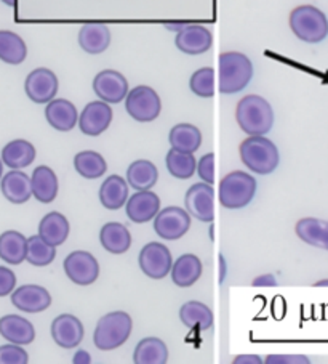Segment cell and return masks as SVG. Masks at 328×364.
Here are the masks:
<instances>
[{"mask_svg":"<svg viewBox=\"0 0 328 364\" xmlns=\"http://www.w3.org/2000/svg\"><path fill=\"white\" fill-rule=\"evenodd\" d=\"M157 180H159V171L151 161L138 159L131 162L127 168L129 185L136 191L153 190Z\"/></svg>","mask_w":328,"mask_h":364,"instance_id":"31","label":"cell"},{"mask_svg":"<svg viewBox=\"0 0 328 364\" xmlns=\"http://www.w3.org/2000/svg\"><path fill=\"white\" fill-rule=\"evenodd\" d=\"M39 236L50 246L58 247L69 236V222L60 212H50L39 223Z\"/></svg>","mask_w":328,"mask_h":364,"instance_id":"28","label":"cell"},{"mask_svg":"<svg viewBox=\"0 0 328 364\" xmlns=\"http://www.w3.org/2000/svg\"><path fill=\"white\" fill-rule=\"evenodd\" d=\"M266 364H309V358L301 355H270L264 360Z\"/></svg>","mask_w":328,"mask_h":364,"instance_id":"43","label":"cell"},{"mask_svg":"<svg viewBox=\"0 0 328 364\" xmlns=\"http://www.w3.org/2000/svg\"><path fill=\"white\" fill-rule=\"evenodd\" d=\"M92 361V358H90V355L87 353V351H84V350H79L77 351V355L74 356V360H72V363L74 364H79V363H85V364H88Z\"/></svg>","mask_w":328,"mask_h":364,"instance_id":"46","label":"cell"},{"mask_svg":"<svg viewBox=\"0 0 328 364\" xmlns=\"http://www.w3.org/2000/svg\"><path fill=\"white\" fill-rule=\"evenodd\" d=\"M28 255V237L20 231H5L0 235V259L9 265H20Z\"/></svg>","mask_w":328,"mask_h":364,"instance_id":"27","label":"cell"},{"mask_svg":"<svg viewBox=\"0 0 328 364\" xmlns=\"http://www.w3.org/2000/svg\"><path fill=\"white\" fill-rule=\"evenodd\" d=\"M261 364L263 360L260 356L256 355H242V356H237L234 360V364Z\"/></svg>","mask_w":328,"mask_h":364,"instance_id":"45","label":"cell"},{"mask_svg":"<svg viewBox=\"0 0 328 364\" xmlns=\"http://www.w3.org/2000/svg\"><path fill=\"white\" fill-rule=\"evenodd\" d=\"M16 276L7 267H0V297L9 296L15 291Z\"/></svg>","mask_w":328,"mask_h":364,"instance_id":"42","label":"cell"},{"mask_svg":"<svg viewBox=\"0 0 328 364\" xmlns=\"http://www.w3.org/2000/svg\"><path fill=\"white\" fill-rule=\"evenodd\" d=\"M236 119L247 135H266L274 125L273 106L260 95H247L237 103Z\"/></svg>","mask_w":328,"mask_h":364,"instance_id":"1","label":"cell"},{"mask_svg":"<svg viewBox=\"0 0 328 364\" xmlns=\"http://www.w3.org/2000/svg\"><path fill=\"white\" fill-rule=\"evenodd\" d=\"M4 161L2 159H0V180H2V177H4Z\"/></svg>","mask_w":328,"mask_h":364,"instance_id":"50","label":"cell"},{"mask_svg":"<svg viewBox=\"0 0 328 364\" xmlns=\"http://www.w3.org/2000/svg\"><path fill=\"white\" fill-rule=\"evenodd\" d=\"M2 2L5 5H9V7H15V5H16V0H2Z\"/></svg>","mask_w":328,"mask_h":364,"instance_id":"49","label":"cell"},{"mask_svg":"<svg viewBox=\"0 0 328 364\" xmlns=\"http://www.w3.org/2000/svg\"><path fill=\"white\" fill-rule=\"evenodd\" d=\"M99 242L109 254H125L131 246V235L125 225L119 222L106 223L99 231Z\"/></svg>","mask_w":328,"mask_h":364,"instance_id":"23","label":"cell"},{"mask_svg":"<svg viewBox=\"0 0 328 364\" xmlns=\"http://www.w3.org/2000/svg\"><path fill=\"white\" fill-rule=\"evenodd\" d=\"M213 36L210 29L202 24H186L178 31L175 39V46L180 52L186 55H202L212 48Z\"/></svg>","mask_w":328,"mask_h":364,"instance_id":"15","label":"cell"},{"mask_svg":"<svg viewBox=\"0 0 328 364\" xmlns=\"http://www.w3.org/2000/svg\"><path fill=\"white\" fill-rule=\"evenodd\" d=\"M202 269L204 267L197 255L185 254L173 263L172 279L178 287H191L200 279Z\"/></svg>","mask_w":328,"mask_h":364,"instance_id":"29","label":"cell"},{"mask_svg":"<svg viewBox=\"0 0 328 364\" xmlns=\"http://www.w3.org/2000/svg\"><path fill=\"white\" fill-rule=\"evenodd\" d=\"M56 247L50 246L39 235L31 236L28 240V255L26 260L33 267H47L55 260Z\"/></svg>","mask_w":328,"mask_h":364,"instance_id":"38","label":"cell"},{"mask_svg":"<svg viewBox=\"0 0 328 364\" xmlns=\"http://www.w3.org/2000/svg\"><path fill=\"white\" fill-rule=\"evenodd\" d=\"M52 337L61 348H75L84 338V324L74 315H60L52 323Z\"/></svg>","mask_w":328,"mask_h":364,"instance_id":"17","label":"cell"},{"mask_svg":"<svg viewBox=\"0 0 328 364\" xmlns=\"http://www.w3.org/2000/svg\"><path fill=\"white\" fill-rule=\"evenodd\" d=\"M112 122V109L109 103L92 102L88 103L79 117V127L82 134L88 136H98L109 129Z\"/></svg>","mask_w":328,"mask_h":364,"instance_id":"14","label":"cell"},{"mask_svg":"<svg viewBox=\"0 0 328 364\" xmlns=\"http://www.w3.org/2000/svg\"><path fill=\"white\" fill-rule=\"evenodd\" d=\"M251 284L256 286V287H274L277 286V279L274 274H263V276H258V278L251 282Z\"/></svg>","mask_w":328,"mask_h":364,"instance_id":"44","label":"cell"},{"mask_svg":"<svg viewBox=\"0 0 328 364\" xmlns=\"http://www.w3.org/2000/svg\"><path fill=\"white\" fill-rule=\"evenodd\" d=\"M253 77V65L247 55L241 52H224L219 55V92L234 95L242 92Z\"/></svg>","mask_w":328,"mask_h":364,"instance_id":"3","label":"cell"},{"mask_svg":"<svg viewBox=\"0 0 328 364\" xmlns=\"http://www.w3.org/2000/svg\"><path fill=\"white\" fill-rule=\"evenodd\" d=\"M35 159V148L34 144L23 140V138H18L7 143L2 149V161L5 166L10 168H24L31 166Z\"/></svg>","mask_w":328,"mask_h":364,"instance_id":"30","label":"cell"},{"mask_svg":"<svg viewBox=\"0 0 328 364\" xmlns=\"http://www.w3.org/2000/svg\"><path fill=\"white\" fill-rule=\"evenodd\" d=\"M296 236L309 246L328 250V222L320 218L306 217L296 223Z\"/></svg>","mask_w":328,"mask_h":364,"instance_id":"26","label":"cell"},{"mask_svg":"<svg viewBox=\"0 0 328 364\" xmlns=\"http://www.w3.org/2000/svg\"><path fill=\"white\" fill-rule=\"evenodd\" d=\"M111 43V31L106 24L87 23L79 31V46L90 55H99Z\"/></svg>","mask_w":328,"mask_h":364,"instance_id":"22","label":"cell"},{"mask_svg":"<svg viewBox=\"0 0 328 364\" xmlns=\"http://www.w3.org/2000/svg\"><path fill=\"white\" fill-rule=\"evenodd\" d=\"M129 181L119 175L107 177L99 188V200L106 209L117 210L129 200Z\"/></svg>","mask_w":328,"mask_h":364,"instance_id":"25","label":"cell"},{"mask_svg":"<svg viewBox=\"0 0 328 364\" xmlns=\"http://www.w3.org/2000/svg\"><path fill=\"white\" fill-rule=\"evenodd\" d=\"M168 141L176 151L194 154L202 144V134L192 124H178L170 130Z\"/></svg>","mask_w":328,"mask_h":364,"instance_id":"32","label":"cell"},{"mask_svg":"<svg viewBox=\"0 0 328 364\" xmlns=\"http://www.w3.org/2000/svg\"><path fill=\"white\" fill-rule=\"evenodd\" d=\"M165 164L170 175L180 180L191 178L194 172L197 171V161H195L194 154L176 151L173 148L167 153Z\"/></svg>","mask_w":328,"mask_h":364,"instance_id":"37","label":"cell"},{"mask_svg":"<svg viewBox=\"0 0 328 364\" xmlns=\"http://www.w3.org/2000/svg\"><path fill=\"white\" fill-rule=\"evenodd\" d=\"M0 188L5 199L11 204H24L33 196V183L26 173L20 168H11L5 177L0 180Z\"/></svg>","mask_w":328,"mask_h":364,"instance_id":"19","label":"cell"},{"mask_svg":"<svg viewBox=\"0 0 328 364\" xmlns=\"http://www.w3.org/2000/svg\"><path fill=\"white\" fill-rule=\"evenodd\" d=\"M219 263H222V276H219V282L224 281V276H226V262H224V257H219Z\"/></svg>","mask_w":328,"mask_h":364,"instance_id":"47","label":"cell"},{"mask_svg":"<svg viewBox=\"0 0 328 364\" xmlns=\"http://www.w3.org/2000/svg\"><path fill=\"white\" fill-rule=\"evenodd\" d=\"M31 183H33V196L42 204L53 203L55 198L58 196V177L47 166H39L34 168Z\"/></svg>","mask_w":328,"mask_h":364,"instance_id":"24","label":"cell"},{"mask_svg":"<svg viewBox=\"0 0 328 364\" xmlns=\"http://www.w3.org/2000/svg\"><path fill=\"white\" fill-rule=\"evenodd\" d=\"M11 304L24 313H40L52 305V296L45 287L24 284L11 292Z\"/></svg>","mask_w":328,"mask_h":364,"instance_id":"16","label":"cell"},{"mask_svg":"<svg viewBox=\"0 0 328 364\" xmlns=\"http://www.w3.org/2000/svg\"><path fill=\"white\" fill-rule=\"evenodd\" d=\"M290 29L300 41L319 43L328 36V20L325 14L314 5H300L288 18Z\"/></svg>","mask_w":328,"mask_h":364,"instance_id":"5","label":"cell"},{"mask_svg":"<svg viewBox=\"0 0 328 364\" xmlns=\"http://www.w3.org/2000/svg\"><path fill=\"white\" fill-rule=\"evenodd\" d=\"M141 272L151 279H163L172 272L173 259L168 247L162 242H149L138 257Z\"/></svg>","mask_w":328,"mask_h":364,"instance_id":"8","label":"cell"},{"mask_svg":"<svg viewBox=\"0 0 328 364\" xmlns=\"http://www.w3.org/2000/svg\"><path fill=\"white\" fill-rule=\"evenodd\" d=\"M133 329V321L127 311H111L99 319L93 334L97 348L109 351L119 348L129 341Z\"/></svg>","mask_w":328,"mask_h":364,"instance_id":"4","label":"cell"},{"mask_svg":"<svg viewBox=\"0 0 328 364\" xmlns=\"http://www.w3.org/2000/svg\"><path fill=\"white\" fill-rule=\"evenodd\" d=\"M135 364H165L168 348L159 337H146L136 345L133 353Z\"/></svg>","mask_w":328,"mask_h":364,"instance_id":"34","label":"cell"},{"mask_svg":"<svg viewBox=\"0 0 328 364\" xmlns=\"http://www.w3.org/2000/svg\"><path fill=\"white\" fill-rule=\"evenodd\" d=\"M125 111L138 122H153L162 111L160 97L153 87L138 85L125 98Z\"/></svg>","mask_w":328,"mask_h":364,"instance_id":"7","label":"cell"},{"mask_svg":"<svg viewBox=\"0 0 328 364\" xmlns=\"http://www.w3.org/2000/svg\"><path fill=\"white\" fill-rule=\"evenodd\" d=\"M74 167L80 177L87 180H94L103 177L107 171V164L103 156L97 151H80L75 154Z\"/></svg>","mask_w":328,"mask_h":364,"instance_id":"36","label":"cell"},{"mask_svg":"<svg viewBox=\"0 0 328 364\" xmlns=\"http://www.w3.org/2000/svg\"><path fill=\"white\" fill-rule=\"evenodd\" d=\"M0 336L5 341L18 345H29L34 342L35 329L26 318L18 315H7L0 318Z\"/></svg>","mask_w":328,"mask_h":364,"instance_id":"21","label":"cell"},{"mask_svg":"<svg viewBox=\"0 0 328 364\" xmlns=\"http://www.w3.org/2000/svg\"><path fill=\"white\" fill-rule=\"evenodd\" d=\"M127 217L135 223L151 222L160 210V199L154 191L144 190L133 194L125 204Z\"/></svg>","mask_w":328,"mask_h":364,"instance_id":"18","label":"cell"},{"mask_svg":"<svg viewBox=\"0 0 328 364\" xmlns=\"http://www.w3.org/2000/svg\"><path fill=\"white\" fill-rule=\"evenodd\" d=\"M45 117L47 122L52 125L55 130L60 132H69L75 127L79 122V114L75 109V105L65 98L52 100L47 103L45 108Z\"/></svg>","mask_w":328,"mask_h":364,"instance_id":"20","label":"cell"},{"mask_svg":"<svg viewBox=\"0 0 328 364\" xmlns=\"http://www.w3.org/2000/svg\"><path fill=\"white\" fill-rule=\"evenodd\" d=\"M256 180L250 173L234 171L219 181V203L226 209H242L253 200Z\"/></svg>","mask_w":328,"mask_h":364,"instance_id":"6","label":"cell"},{"mask_svg":"<svg viewBox=\"0 0 328 364\" xmlns=\"http://www.w3.org/2000/svg\"><path fill=\"white\" fill-rule=\"evenodd\" d=\"M93 90L103 102L117 105L129 95V80L114 69H104L94 76Z\"/></svg>","mask_w":328,"mask_h":364,"instance_id":"12","label":"cell"},{"mask_svg":"<svg viewBox=\"0 0 328 364\" xmlns=\"http://www.w3.org/2000/svg\"><path fill=\"white\" fill-rule=\"evenodd\" d=\"M58 77H56L52 69L37 68L28 74L26 82H24V92H26L31 102L43 105L55 100L56 93H58Z\"/></svg>","mask_w":328,"mask_h":364,"instance_id":"10","label":"cell"},{"mask_svg":"<svg viewBox=\"0 0 328 364\" xmlns=\"http://www.w3.org/2000/svg\"><path fill=\"white\" fill-rule=\"evenodd\" d=\"M28 361L29 355L23 345L10 342L0 347V364H26Z\"/></svg>","mask_w":328,"mask_h":364,"instance_id":"40","label":"cell"},{"mask_svg":"<svg viewBox=\"0 0 328 364\" xmlns=\"http://www.w3.org/2000/svg\"><path fill=\"white\" fill-rule=\"evenodd\" d=\"M189 89L200 98H212L214 93V71L213 68H200L195 71L191 80H189Z\"/></svg>","mask_w":328,"mask_h":364,"instance_id":"39","label":"cell"},{"mask_svg":"<svg viewBox=\"0 0 328 364\" xmlns=\"http://www.w3.org/2000/svg\"><path fill=\"white\" fill-rule=\"evenodd\" d=\"M28 56V47L20 36L11 31H0V60L7 65H21Z\"/></svg>","mask_w":328,"mask_h":364,"instance_id":"35","label":"cell"},{"mask_svg":"<svg viewBox=\"0 0 328 364\" xmlns=\"http://www.w3.org/2000/svg\"><path fill=\"white\" fill-rule=\"evenodd\" d=\"M185 205L189 215L200 222H213V188L207 181L195 183L189 188L185 198Z\"/></svg>","mask_w":328,"mask_h":364,"instance_id":"13","label":"cell"},{"mask_svg":"<svg viewBox=\"0 0 328 364\" xmlns=\"http://www.w3.org/2000/svg\"><path fill=\"white\" fill-rule=\"evenodd\" d=\"M65 273L74 284L90 286L99 276V263L90 252L74 250L65 259Z\"/></svg>","mask_w":328,"mask_h":364,"instance_id":"11","label":"cell"},{"mask_svg":"<svg viewBox=\"0 0 328 364\" xmlns=\"http://www.w3.org/2000/svg\"><path fill=\"white\" fill-rule=\"evenodd\" d=\"M239 151L245 167L258 175L273 173L280 164L279 149L264 135H250V138H245Z\"/></svg>","mask_w":328,"mask_h":364,"instance_id":"2","label":"cell"},{"mask_svg":"<svg viewBox=\"0 0 328 364\" xmlns=\"http://www.w3.org/2000/svg\"><path fill=\"white\" fill-rule=\"evenodd\" d=\"M197 172L202 180L210 185L213 183L214 181V154L213 153H207L202 156L197 164Z\"/></svg>","mask_w":328,"mask_h":364,"instance_id":"41","label":"cell"},{"mask_svg":"<svg viewBox=\"0 0 328 364\" xmlns=\"http://www.w3.org/2000/svg\"><path fill=\"white\" fill-rule=\"evenodd\" d=\"M189 228H191V215L181 207H165L155 215L154 230L165 241L180 240L187 233Z\"/></svg>","mask_w":328,"mask_h":364,"instance_id":"9","label":"cell"},{"mask_svg":"<svg viewBox=\"0 0 328 364\" xmlns=\"http://www.w3.org/2000/svg\"><path fill=\"white\" fill-rule=\"evenodd\" d=\"M180 319L189 329L207 331L213 326V311L205 304L191 300L181 306Z\"/></svg>","mask_w":328,"mask_h":364,"instance_id":"33","label":"cell"},{"mask_svg":"<svg viewBox=\"0 0 328 364\" xmlns=\"http://www.w3.org/2000/svg\"><path fill=\"white\" fill-rule=\"evenodd\" d=\"M315 287H328V279H322V281H317L314 284Z\"/></svg>","mask_w":328,"mask_h":364,"instance_id":"48","label":"cell"}]
</instances>
